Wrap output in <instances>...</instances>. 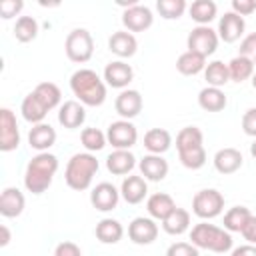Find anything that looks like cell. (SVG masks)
<instances>
[{"label": "cell", "instance_id": "cell-28", "mask_svg": "<svg viewBox=\"0 0 256 256\" xmlns=\"http://www.w3.org/2000/svg\"><path fill=\"white\" fill-rule=\"evenodd\" d=\"M162 228L166 234L170 236H180L190 228V212L184 208H174L164 220H162Z\"/></svg>", "mask_w": 256, "mask_h": 256}, {"label": "cell", "instance_id": "cell-25", "mask_svg": "<svg viewBox=\"0 0 256 256\" xmlns=\"http://www.w3.org/2000/svg\"><path fill=\"white\" fill-rule=\"evenodd\" d=\"M174 208H176V202L166 192H156V194L148 196V200H146V210H148L150 218H154V220H164Z\"/></svg>", "mask_w": 256, "mask_h": 256}, {"label": "cell", "instance_id": "cell-16", "mask_svg": "<svg viewBox=\"0 0 256 256\" xmlns=\"http://www.w3.org/2000/svg\"><path fill=\"white\" fill-rule=\"evenodd\" d=\"M142 96L138 90H132V88H126L122 90L116 100H114V108L116 112L122 116V120H130V118H136L140 112H142Z\"/></svg>", "mask_w": 256, "mask_h": 256}, {"label": "cell", "instance_id": "cell-10", "mask_svg": "<svg viewBox=\"0 0 256 256\" xmlns=\"http://www.w3.org/2000/svg\"><path fill=\"white\" fill-rule=\"evenodd\" d=\"M20 146V130L16 116L10 108L0 110V150L2 152H12Z\"/></svg>", "mask_w": 256, "mask_h": 256}, {"label": "cell", "instance_id": "cell-46", "mask_svg": "<svg viewBox=\"0 0 256 256\" xmlns=\"http://www.w3.org/2000/svg\"><path fill=\"white\" fill-rule=\"evenodd\" d=\"M240 234L244 236V240H248V244H254L256 246V216L254 214L250 216V220L246 222V226L242 228Z\"/></svg>", "mask_w": 256, "mask_h": 256}, {"label": "cell", "instance_id": "cell-18", "mask_svg": "<svg viewBox=\"0 0 256 256\" xmlns=\"http://www.w3.org/2000/svg\"><path fill=\"white\" fill-rule=\"evenodd\" d=\"M140 174L150 182H160L168 176V160L162 158V154H146L138 162Z\"/></svg>", "mask_w": 256, "mask_h": 256}, {"label": "cell", "instance_id": "cell-15", "mask_svg": "<svg viewBox=\"0 0 256 256\" xmlns=\"http://www.w3.org/2000/svg\"><path fill=\"white\" fill-rule=\"evenodd\" d=\"M132 78H134V70L124 60L108 62L106 68H104V82L108 86H112V88L126 90V86L132 82Z\"/></svg>", "mask_w": 256, "mask_h": 256}, {"label": "cell", "instance_id": "cell-11", "mask_svg": "<svg viewBox=\"0 0 256 256\" xmlns=\"http://www.w3.org/2000/svg\"><path fill=\"white\" fill-rule=\"evenodd\" d=\"M128 238L138 246H148L158 238V224L154 218L138 216L128 224Z\"/></svg>", "mask_w": 256, "mask_h": 256}, {"label": "cell", "instance_id": "cell-33", "mask_svg": "<svg viewBox=\"0 0 256 256\" xmlns=\"http://www.w3.org/2000/svg\"><path fill=\"white\" fill-rule=\"evenodd\" d=\"M204 78L208 82V86L214 88H222L224 84L230 82V72H228V64H224L222 60H212L206 64L204 68Z\"/></svg>", "mask_w": 256, "mask_h": 256}, {"label": "cell", "instance_id": "cell-27", "mask_svg": "<svg viewBox=\"0 0 256 256\" xmlns=\"http://www.w3.org/2000/svg\"><path fill=\"white\" fill-rule=\"evenodd\" d=\"M20 112H22V118H24L26 122H30L32 126L44 122V118H46V114H48L46 106L38 100V96H36L34 92H30V94L24 96V100H22V104H20Z\"/></svg>", "mask_w": 256, "mask_h": 256}, {"label": "cell", "instance_id": "cell-2", "mask_svg": "<svg viewBox=\"0 0 256 256\" xmlns=\"http://www.w3.org/2000/svg\"><path fill=\"white\" fill-rule=\"evenodd\" d=\"M70 90L84 106H102L106 100V82L90 68H80L70 76Z\"/></svg>", "mask_w": 256, "mask_h": 256}, {"label": "cell", "instance_id": "cell-23", "mask_svg": "<svg viewBox=\"0 0 256 256\" xmlns=\"http://www.w3.org/2000/svg\"><path fill=\"white\" fill-rule=\"evenodd\" d=\"M242 152L236 148H220L214 154V168L220 174H234L236 170L242 168Z\"/></svg>", "mask_w": 256, "mask_h": 256}, {"label": "cell", "instance_id": "cell-45", "mask_svg": "<svg viewBox=\"0 0 256 256\" xmlns=\"http://www.w3.org/2000/svg\"><path fill=\"white\" fill-rule=\"evenodd\" d=\"M256 10V0H232V12L244 16H250Z\"/></svg>", "mask_w": 256, "mask_h": 256}, {"label": "cell", "instance_id": "cell-40", "mask_svg": "<svg viewBox=\"0 0 256 256\" xmlns=\"http://www.w3.org/2000/svg\"><path fill=\"white\" fill-rule=\"evenodd\" d=\"M238 50H240V56H244V58H248L252 64H256V32L246 34V36L242 38Z\"/></svg>", "mask_w": 256, "mask_h": 256}, {"label": "cell", "instance_id": "cell-13", "mask_svg": "<svg viewBox=\"0 0 256 256\" xmlns=\"http://www.w3.org/2000/svg\"><path fill=\"white\" fill-rule=\"evenodd\" d=\"M118 200H120V190L114 184H110V182H100L90 192V202L100 212L114 210L118 206Z\"/></svg>", "mask_w": 256, "mask_h": 256}, {"label": "cell", "instance_id": "cell-47", "mask_svg": "<svg viewBox=\"0 0 256 256\" xmlns=\"http://www.w3.org/2000/svg\"><path fill=\"white\" fill-rule=\"evenodd\" d=\"M230 256H256V246L254 244H242L232 250Z\"/></svg>", "mask_w": 256, "mask_h": 256}, {"label": "cell", "instance_id": "cell-17", "mask_svg": "<svg viewBox=\"0 0 256 256\" xmlns=\"http://www.w3.org/2000/svg\"><path fill=\"white\" fill-rule=\"evenodd\" d=\"M86 120V110L84 104L78 100H66L64 104H60L58 108V122L60 126L68 128V130H76L84 124Z\"/></svg>", "mask_w": 256, "mask_h": 256}, {"label": "cell", "instance_id": "cell-6", "mask_svg": "<svg viewBox=\"0 0 256 256\" xmlns=\"http://www.w3.org/2000/svg\"><path fill=\"white\" fill-rule=\"evenodd\" d=\"M64 52L70 62L84 64L92 58L94 54V38L86 28H74L68 32L66 42H64Z\"/></svg>", "mask_w": 256, "mask_h": 256}, {"label": "cell", "instance_id": "cell-48", "mask_svg": "<svg viewBox=\"0 0 256 256\" xmlns=\"http://www.w3.org/2000/svg\"><path fill=\"white\" fill-rule=\"evenodd\" d=\"M8 242H10V230H8V226H0V246H8Z\"/></svg>", "mask_w": 256, "mask_h": 256}, {"label": "cell", "instance_id": "cell-14", "mask_svg": "<svg viewBox=\"0 0 256 256\" xmlns=\"http://www.w3.org/2000/svg\"><path fill=\"white\" fill-rule=\"evenodd\" d=\"M244 30H246V22H244V18L240 16V14H236V12H224V16H220V20H218V38L220 40H224L226 44H232V42H236V40H240V36L244 34Z\"/></svg>", "mask_w": 256, "mask_h": 256}, {"label": "cell", "instance_id": "cell-44", "mask_svg": "<svg viewBox=\"0 0 256 256\" xmlns=\"http://www.w3.org/2000/svg\"><path fill=\"white\" fill-rule=\"evenodd\" d=\"M54 256H82V250H80L78 244H74L70 240H64L54 248Z\"/></svg>", "mask_w": 256, "mask_h": 256}, {"label": "cell", "instance_id": "cell-42", "mask_svg": "<svg viewBox=\"0 0 256 256\" xmlns=\"http://www.w3.org/2000/svg\"><path fill=\"white\" fill-rule=\"evenodd\" d=\"M22 8H24L22 0H4V2H0V16L4 20H10V18L18 16L22 12Z\"/></svg>", "mask_w": 256, "mask_h": 256}, {"label": "cell", "instance_id": "cell-22", "mask_svg": "<svg viewBox=\"0 0 256 256\" xmlns=\"http://www.w3.org/2000/svg\"><path fill=\"white\" fill-rule=\"evenodd\" d=\"M54 142H56V130L46 122L34 124L28 132V144L38 152H48V148H52Z\"/></svg>", "mask_w": 256, "mask_h": 256}, {"label": "cell", "instance_id": "cell-39", "mask_svg": "<svg viewBox=\"0 0 256 256\" xmlns=\"http://www.w3.org/2000/svg\"><path fill=\"white\" fill-rule=\"evenodd\" d=\"M156 10L160 12L164 20H178L186 10V2L184 0H158Z\"/></svg>", "mask_w": 256, "mask_h": 256}, {"label": "cell", "instance_id": "cell-9", "mask_svg": "<svg viewBox=\"0 0 256 256\" xmlns=\"http://www.w3.org/2000/svg\"><path fill=\"white\" fill-rule=\"evenodd\" d=\"M106 140L116 150H130L138 142V130L130 120H116L108 126Z\"/></svg>", "mask_w": 256, "mask_h": 256}, {"label": "cell", "instance_id": "cell-12", "mask_svg": "<svg viewBox=\"0 0 256 256\" xmlns=\"http://www.w3.org/2000/svg\"><path fill=\"white\" fill-rule=\"evenodd\" d=\"M152 22H154L152 10L140 2L122 12V24L128 32H144L152 26Z\"/></svg>", "mask_w": 256, "mask_h": 256}, {"label": "cell", "instance_id": "cell-41", "mask_svg": "<svg viewBox=\"0 0 256 256\" xmlns=\"http://www.w3.org/2000/svg\"><path fill=\"white\" fill-rule=\"evenodd\" d=\"M166 256H200V252L192 242H174L168 246Z\"/></svg>", "mask_w": 256, "mask_h": 256}, {"label": "cell", "instance_id": "cell-49", "mask_svg": "<svg viewBox=\"0 0 256 256\" xmlns=\"http://www.w3.org/2000/svg\"><path fill=\"white\" fill-rule=\"evenodd\" d=\"M250 154L256 158V140H254V142H252V146H250Z\"/></svg>", "mask_w": 256, "mask_h": 256}, {"label": "cell", "instance_id": "cell-35", "mask_svg": "<svg viewBox=\"0 0 256 256\" xmlns=\"http://www.w3.org/2000/svg\"><path fill=\"white\" fill-rule=\"evenodd\" d=\"M252 212L246 206H232L226 214H224V230L232 232H242V228L246 226V222L250 220Z\"/></svg>", "mask_w": 256, "mask_h": 256}, {"label": "cell", "instance_id": "cell-36", "mask_svg": "<svg viewBox=\"0 0 256 256\" xmlns=\"http://www.w3.org/2000/svg\"><path fill=\"white\" fill-rule=\"evenodd\" d=\"M38 36V20L34 16H20L14 24V38L18 42H32Z\"/></svg>", "mask_w": 256, "mask_h": 256}, {"label": "cell", "instance_id": "cell-4", "mask_svg": "<svg viewBox=\"0 0 256 256\" xmlns=\"http://www.w3.org/2000/svg\"><path fill=\"white\" fill-rule=\"evenodd\" d=\"M98 172V160L92 152H78L74 154L64 170V180L68 184V188L72 190H88L94 176Z\"/></svg>", "mask_w": 256, "mask_h": 256}, {"label": "cell", "instance_id": "cell-37", "mask_svg": "<svg viewBox=\"0 0 256 256\" xmlns=\"http://www.w3.org/2000/svg\"><path fill=\"white\" fill-rule=\"evenodd\" d=\"M228 72H230V80L232 82H244V80L254 76V64L248 58L238 54L228 62Z\"/></svg>", "mask_w": 256, "mask_h": 256}, {"label": "cell", "instance_id": "cell-20", "mask_svg": "<svg viewBox=\"0 0 256 256\" xmlns=\"http://www.w3.org/2000/svg\"><path fill=\"white\" fill-rule=\"evenodd\" d=\"M24 206H26V198L18 188L8 186V188L2 190V194H0V214L4 218L20 216L24 212Z\"/></svg>", "mask_w": 256, "mask_h": 256}, {"label": "cell", "instance_id": "cell-38", "mask_svg": "<svg viewBox=\"0 0 256 256\" xmlns=\"http://www.w3.org/2000/svg\"><path fill=\"white\" fill-rule=\"evenodd\" d=\"M80 140H82V146L86 148V152H98V150H102L104 146H106V134L102 132V130H98V128H84L82 132H80Z\"/></svg>", "mask_w": 256, "mask_h": 256}, {"label": "cell", "instance_id": "cell-3", "mask_svg": "<svg viewBox=\"0 0 256 256\" xmlns=\"http://www.w3.org/2000/svg\"><path fill=\"white\" fill-rule=\"evenodd\" d=\"M176 150L182 166L188 170H200L206 164L204 136L198 126H184L176 134Z\"/></svg>", "mask_w": 256, "mask_h": 256}, {"label": "cell", "instance_id": "cell-19", "mask_svg": "<svg viewBox=\"0 0 256 256\" xmlns=\"http://www.w3.org/2000/svg\"><path fill=\"white\" fill-rule=\"evenodd\" d=\"M108 50L120 58H130L138 50V40L132 32L118 30V32H112V36L108 38Z\"/></svg>", "mask_w": 256, "mask_h": 256}, {"label": "cell", "instance_id": "cell-24", "mask_svg": "<svg viewBox=\"0 0 256 256\" xmlns=\"http://www.w3.org/2000/svg\"><path fill=\"white\" fill-rule=\"evenodd\" d=\"M226 104H228V98L222 88L206 86L198 92V106L206 112H220L226 108Z\"/></svg>", "mask_w": 256, "mask_h": 256}, {"label": "cell", "instance_id": "cell-32", "mask_svg": "<svg viewBox=\"0 0 256 256\" xmlns=\"http://www.w3.org/2000/svg\"><path fill=\"white\" fill-rule=\"evenodd\" d=\"M204 68H206V58L196 52L186 50L176 58V70L184 76H196V74L204 72Z\"/></svg>", "mask_w": 256, "mask_h": 256}, {"label": "cell", "instance_id": "cell-7", "mask_svg": "<svg viewBox=\"0 0 256 256\" xmlns=\"http://www.w3.org/2000/svg\"><path fill=\"white\" fill-rule=\"evenodd\" d=\"M224 210V196L216 188H204L192 198V212L202 220H212Z\"/></svg>", "mask_w": 256, "mask_h": 256}, {"label": "cell", "instance_id": "cell-21", "mask_svg": "<svg viewBox=\"0 0 256 256\" xmlns=\"http://www.w3.org/2000/svg\"><path fill=\"white\" fill-rule=\"evenodd\" d=\"M148 194V184H146V178L144 176H136V174H130L122 180V186H120V196L128 202V204H140Z\"/></svg>", "mask_w": 256, "mask_h": 256}, {"label": "cell", "instance_id": "cell-1", "mask_svg": "<svg viewBox=\"0 0 256 256\" xmlns=\"http://www.w3.org/2000/svg\"><path fill=\"white\" fill-rule=\"evenodd\" d=\"M58 170V158L50 152H38L32 156L24 170V186L32 194H42L50 188L54 174Z\"/></svg>", "mask_w": 256, "mask_h": 256}, {"label": "cell", "instance_id": "cell-50", "mask_svg": "<svg viewBox=\"0 0 256 256\" xmlns=\"http://www.w3.org/2000/svg\"><path fill=\"white\" fill-rule=\"evenodd\" d=\"M252 86H254V90H256V72H254V76H252Z\"/></svg>", "mask_w": 256, "mask_h": 256}, {"label": "cell", "instance_id": "cell-29", "mask_svg": "<svg viewBox=\"0 0 256 256\" xmlns=\"http://www.w3.org/2000/svg\"><path fill=\"white\" fill-rule=\"evenodd\" d=\"M94 234H96V238H98L102 244H116V242L122 240L124 228H122V224H120L118 220H114V218H102V220L96 224Z\"/></svg>", "mask_w": 256, "mask_h": 256}, {"label": "cell", "instance_id": "cell-8", "mask_svg": "<svg viewBox=\"0 0 256 256\" xmlns=\"http://www.w3.org/2000/svg\"><path fill=\"white\" fill-rule=\"evenodd\" d=\"M218 42H220V38H218V32L214 28H210V26H196V28L190 30V34L186 38V48L190 52H196V54L208 58L210 54L216 52Z\"/></svg>", "mask_w": 256, "mask_h": 256}, {"label": "cell", "instance_id": "cell-30", "mask_svg": "<svg viewBox=\"0 0 256 256\" xmlns=\"http://www.w3.org/2000/svg\"><path fill=\"white\" fill-rule=\"evenodd\" d=\"M216 12H218V6H216L214 0H194V2L188 6L190 18H192L198 26H208V24L216 18Z\"/></svg>", "mask_w": 256, "mask_h": 256}, {"label": "cell", "instance_id": "cell-31", "mask_svg": "<svg viewBox=\"0 0 256 256\" xmlns=\"http://www.w3.org/2000/svg\"><path fill=\"white\" fill-rule=\"evenodd\" d=\"M172 146V136L164 128H150L144 134V148L150 154H164Z\"/></svg>", "mask_w": 256, "mask_h": 256}, {"label": "cell", "instance_id": "cell-34", "mask_svg": "<svg viewBox=\"0 0 256 256\" xmlns=\"http://www.w3.org/2000/svg\"><path fill=\"white\" fill-rule=\"evenodd\" d=\"M38 100L46 106V110H54L56 106H60V100H62V92L60 88L54 84V82H40L34 90H32Z\"/></svg>", "mask_w": 256, "mask_h": 256}, {"label": "cell", "instance_id": "cell-5", "mask_svg": "<svg viewBox=\"0 0 256 256\" xmlns=\"http://www.w3.org/2000/svg\"><path fill=\"white\" fill-rule=\"evenodd\" d=\"M190 240L198 250L202 248V250H210L216 254H224L232 248V234L216 224H208L206 220L192 226Z\"/></svg>", "mask_w": 256, "mask_h": 256}, {"label": "cell", "instance_id": "cell-26", "mask_svg": "<svg viewBox=\"0 0 256 256\" xmlns=\"http://www.w3.org/2000/svg\"><path fill=\"white\" fill-rule=\"evenodd\" d=\"M134 166H136V158H134V154L130 150H114L106 158L108 172H112L116 176H124L128 172H132Z\"/></svg>", "mask_w": 256, "mask_h": 256}, {"label": "cell", "instance_id": "cell-43", "mask_svg": "<svg viewBox=\"0 0 256 256\" xmlns=\"http://www.w3.org/2000/svg\"><path fill=\"white\" fill-rule=\"evenodd\" d=\"M242 130L244 134L256 138V108H248L242 116Z\"/></svg>", "mask_w": 256, "mask_h": 256}]
</instances>
